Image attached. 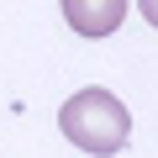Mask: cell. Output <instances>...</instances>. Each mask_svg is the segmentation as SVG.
Here are the masks:
<instances>
[{
    "instance_id": "3",
    "label": "cell",
    "mask_w": 158,
    "mask_h": 158,
    "mask_svg": "<svg viewBox=\"0 0 158 158\" xmlns=\"http://www.w3.org/2000/svg\"><path fill=\"white\" fill-rule=\"evenodd\" d=\"M142 6V16H148V27H158V0H137Z\"/></svg>"
},
{
    "instance_id": "2",
    "label": "cell",
    "mask_w": 158,
    "mask_h": 158,
    "mask_svg": "<svg viewBox=\"0 0 158 158\" xmlns=\"http://www.w3.org/2000/svg\"><path fill=\"white\" fill-rule=\"evenodd\" d=\"M58 6L79 37H111L127 21V0H58Z\"/></svg>"
},
{
    "instance_id": "1",
    "label": "cell",
    "mask_w": 158,
    "mask_h": 158,
    "mask_svg": "<svg viewBox=\"0 0 158 158\" xmlns=\"http://www.w3.org/2000/svg\"><path fill=\"white\" fill-rule=\"evenodd\" d=\"M58 127H63V137H69L74 148H85V153H95V158L121 153L127 137H132V116H127V106H121L111 90H100V85L69 95L63 111H58Z\"/></svg>"
}]
</instances>
